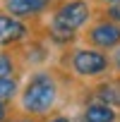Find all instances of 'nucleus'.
I'll use <instances>...</instances> for the list:
<instances>
[{
	"instance_id": "f257e3e1",
	"label": "nucleus",
	"mask_w": 120,
	"mask_h": 122,
	"mask_svg": "<svg viewBox=\"0 0 120 122\" xmlns=\"http://www.w3.org/2000/svg\"><path fill=\"white\" fill-rule=\"evenodd\" d=\"M79 86L77 79H72L63 67H36L31 70L24 81H22V91L17 98V110L31 117H48L58 110H63L67 96L72 93L70 89Z\"/></svg>"
},
{
	"instance_id": "f03ea898",
	"label": "nucleus",
	"mask_w": 120,
	"mask_h": 122,
	"mask_svg": "<svg viewBox=\"0 0 120 122\" xmlns=\"http://www.w3.org/2000/svg\"><path fill=\"white\" fill-rule=\"evenodd\" d=\"M58 65L79 84H91L113 74V55L91 46H72L63 50Z\"/></svg>"
},
{
	"instance_id": "7ed1b4c3",
	"label": "nucleus",
	"mask_w": 120,
	"mask_h": 122,
	"mask_svg": "<svg viewBox=\"0 0 120 122\" xmlns=\"http://www.w3.org/2000/svg\"><path fill=\"white\" fill-rule=\"evenodd\" d=\"M94 17H96V7L91 0H60L55 5V10L48 15V22L82 34L84 26Z\"/></svg>"
},
{
	"instance_id": "20e7f679",
	"label": "nucleus",
	"mask_w": 120,
	"mask_h": 122,
	"mask_svg": "<svg viewBox=\"0 0 120 122\" xmlns=\"http://www.w3.org/2000/svg\"><path fill=\"white\" fill-rule=\"evenodd\" d=\"M82 43L98 48V50H106V53H113L120 48V24H115L96 12V17L82 31Z\"/></svg>"
},
{
	"instance_id": "39448f33",
	"label": "nucleus",
	"mask_w": 120,
	"mask_h": 122,
	"mask_svg": "<svg viewBox=\"0 0 120 122\" xmlns=\"http://www.w3.org/2000/svg\"><path fill=\"white\" fill-rule=\"evenodd\" d=\"M38 31L36 24H29L0 7V48H19Z\"/></svg>"
},
{
	"instance_id": "423d86ee",
	"label": "nucleus",
	"mask_w": 120,
	"mask_h": 122,
	"mask_svg": "<svg viewBox=\"0 0 120 122\" xmlns=\"http://www.w3.org/2000/svg\"><path fill=\"white\" fill-rule=\"evenodd\" d=\"M60 3V0H3L0 3V7H3L5 12L29 22V24H41L53 10L55 5Z\"/></svg>"
},
{
	"instance_id": "0eeeda50",
	"label": "nucleus",
	"mask_w": 120,
	"mask_h": 122,
	"mask_svg": "<svg viewBox=\"0 0 120 122\" xmlns=\"http://www.w3.org/2000/svg\"><path fill=\"white\" fill-rule=\"evenodd\" d=\"M84 98L87 101H101V103L120 110V74L113 72L98 81H91L89 86H84Z\"/></svg>"
},
{
	"instance_id": "6e6552de",
	"label": "nucleus",
	"mask_w": 120,
	"mask_h": 122,
	"mask_svg": "<svg viewBox=\"0 0 120 122\" xmlns=\"http://www.w3.org/2000/svg\"><path fill=\"white\" fill-rule=\"evenodd\" d=\"M79 117L84 122H118L120 112H118V108L106 105L101 101H87L82 112H79Z\"/></svg>"
},
{
	"instance_id": "1a4fd4ad",
	"label": "nucleus",
	"mask_w": 120,
	"mask_h": 122,
	"mask_svg": "<svg viewBox=\"0 0 120 122\" xmlns=\"http://www.w3.org/2000/svg\"><path fill=\"white\" fill-rule=\"evenodd\" d=\"M24 72L27 70L22 67L17 48H0V77H12V74H24Z\"/></svg>"
},
{
	"instance_id": "9d476101",
	"label": "nucleus",
	"mask_w": 120,
	"mask_h": 122,
	"mask_svg": "<svg viewBox=\"0 0 120 122\" xmlns=\"http://www.w3.org/2000/svg\"><path fill=\"white\" fill-rule=\"evenodd\" d=\"M24 74H12V77H0V103H17L19 91H22Z\"/></svg>"
},
{
	"instance_id": "9b49d317",
	"label": "nucleus",
	"mask_w": 120,
	"mask_h": 122,
	"mask_svg": "<svg viewBox=\"0 0 120 122\" xmlns=\"http://www.w3.org/2000/svg\"><path fill=\"white\" fill-rule=\"evenodd\" d=\"M96 12H98V15H103L106 19H110V22L120 24V3H115V5H108V7H98Z\"/></svg>"
},
{
	"instance_id": "f8f14e48",
	"label": "nucleus",
	"mask_w": 120,
	"mask_h": 122,
	"mask_svg": "<svg viewBox=\"0 0 120 122\" xmlns=\"http://www.w3.org/2000/svg\"><path fill=\"white\" fill-rule=\"evenodd\" d=\"M41 122H75V117H72V115H67V112H63V110H58V112H53V115L43 117Z\"/></svg>"
},
{
	"instance_id": "ddd939ff",
	"label": "nucleus",
	"mask_w": 120,
	"mask_h": 122,
	"mask_svg": "<svg viewBox=\"0 0 120 122\" xmlns=\"http://www.w3.org/2000/svg\"><path fill=\"white\" fill-rule=\"evenodd\" d=\"M15 112H17V105H12V103H0V122H7Z\"/></svg>"
},
{
	"instance_id": "4468645a",
	"label": "nucleus",
	"mask_w": 120,
	"mask_h": 122,
	"mask_svg": "<svg viewBox=\"0 0 120 122\" xmlns=\"http://www.w3.org/2000/svg\"><path fill=\"white\" fill-rule=\"evenodd\" d=\"M7 122H41V120H38V117H31V115H24V112H19V110H17Z\"/></svg>"
},
{
	"instance_id": "2eb2a0df",
	"label": "nucleus",
	"mask_w": 120,
	"mask_h": 122,
	"mask_svg": "<svg viewBox=\"0 0 120 122\" xmlns=\"http://www.w3.org/2000/svg\"><path fill=\"white\" fill-rule=\"evenodd\" d=\"M94 3V7L98 10V7H108V5H115V3H120V0H91Z\"/></svg>"
},
{
	"instance_id": "dca6fc26",
	"label": "nucleus",
	"mask_w": 120,
	"mask_h": 122,
	"mask_svg": "<svg viewBox=\"0 0 120 122\" xmlns=\"http://www.w3.org/2000/svg\"><path fill=\"white\" fill-rule=\"evenodd\" d=\"M75 122H84V120H82V117H75Z\"/></svg>"
},
{
	"instance_id": "f3484780",
	"label": "nucleus",
	"mask_w": 120,
	"mask_h": 122,
	"mask_svg": "<svg viewBox=\"0 0 120 122\" xmlns=\"http://www.w3.org/2000/svg\"><path fill=\"white\" fill-rule=\"evenodd\" d=\"M0 3H3V0H0Z\"/></svg>"
},
{
	"instance_id": "a211bd4d",
	"label": "nucleus",
	"mask_w": 120,
	"mask_h": 122,
	"mask_svg": "<svg viewBox=\"0 0 120 122\" xmlns=\"http://www.w3.org/2000/svg\"><path fill=\"white\" fill-rule=\"evenodd\" d=\"M118 122H120V120H118Z\"/></svg>"
}]
</instances>
